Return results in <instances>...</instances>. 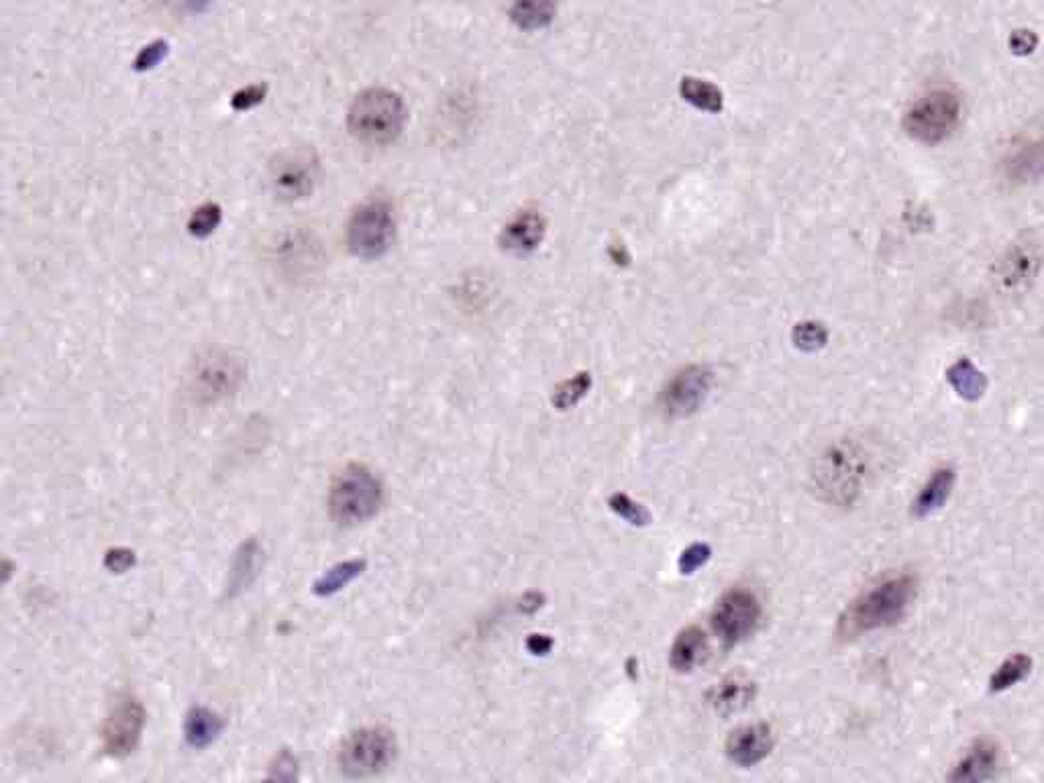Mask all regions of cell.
I'll return each instance as SVG.
<instances>
[{
  "label": "cell",
  "mask_w": 1044,
  "mask_h": 783,
  "mask_svg": "<svg viewBox=\"0 0 1044 783\" xmlns=\"http://www.w3.org/2000/svg\"><path fill=\"white\" fill-rule=\"evenodd\" d=\"M916 592L918 580L913 573L889 575L863 590L839 616L836 637L853 641L898 624L910 611Z\"/></svg>",
  "instance_id": "cell-1"
},
{
  "label": "cell",
  "mask_w": 1044,
  "mask_h": 783,
  "mask_svg": "<svg viewBox=\"0 0 1044 783\" xmlns=\"http://www.w3.org/2000/svg\"><path fill=\"white\" fill-rule=\"evenodd\" d=\"M869 467V455L860 441H836L816 459L812 472L814 491L829 505L848 508L860 500Z\"/></svg>",
  "instance_id": "cell-2"
},
{
  "label": "cell",
  "mask_w": 1044,
  "mask_h": 783,
  "mask_svg": "<svg viewBox=\"0 0 1044 783\" xmlns=\"http://www.w3.org/2000/svg\"><path fill=\"white\" fill-rule=\"evenodd\" d=\"M407 123V105L390 88H368L357 94L347 110V129L366 146H388L397 141Z\"/></svg>",
  "instance_id": "cell-3"
},
{
  "label": "cell",
  "mask_w": 1044,
  "mask_h": 783,
  "mask_svg": "<svg viewBox=\"0 0 1044 783\" xmlns=\"http://www.w3.org/2000/svg\"><path fill=\"white\" fill-rule=\"evenodd\" d=\"M383 500L382 482L370 467L345 465L329 488V512L341 527H356L378 515Z\"/></svg>",
  "instance_id": "cell-4"
},
{
  "label": "cell",
  "mask_w": 1044,
  "mask_h": 783,
  "mask_svg": "<svg viewBox=\"0 0 1044 783\" xmlns=\"http://www.w3.org/2000/svg\"><path fill=\"white\" fill-rule=\"evenodd\" d=\"M394 231L397 219L390 200H366L349 219L347 247L361 260H378L390 250Z\"/></svg>",
  "instance_id": "cell-5"
},
{
  "label": "cell",
  "mask_w": 1044,
  "mask_h": 783,
  "mask_svg": "<svg viewBox=\"0 0 1044 783\" xmlns=\"http://www.w3.org/2000/svg\"><path fill=\"white\" fill-rule=\"evenodd\" d=\"M961 120V98L952 91L939 88L920 96L906 110L904 131L920 144H940L951 137Z\"/></svg>",
  "instance_id": "cell-6"
},
{
  "label": "cell",
  "mask_w": 1044,
  "mask_h": 783,
  "mask_svg": "<svg viewBox=\"0 0 1044 783\" xmlns=\"http://www.w3.org/2000/svg\"><path fill=\"white\" fill-rule=\"evenodd\" d=\"M397 756L392 730L366 727L345 739L337 751V765L349 777H370L386 770Z\"/></svg>",
  "instance_id": "cell-7"
},
{
  "label": "cell",
  "mask_w": 1044,
  "mask_h": 783,
  "mask_svg": "<svg viewBox=\"0 0 1044 783\" xmlns=\"http://www.w3.org/2000/svg\"><path fill=\"white\" fill-rule=\"evenodd\" d=\"M318 170L320 166L313 147H291L272 161L270 184L280 200H303L315 192Z\"/></svg>",
  "instance_id": "cell-8"
},
{
  "label": "cell",
  "mask_w": 1044,
  "mask_h": 783,
  "mask_svg": "<svg viewBox=\"0 0 1044 783\" xmlns=\"http://www.w3.org/2000/svg\"><path fill=\"white\" fill-rule=\"evenodd\" d=\"M713 631L725 645L732 647L751 637L761 621V604L751 590L732 588L716 602L713 611Z\"/></svg>",
  "instance_id": "cell-9"
},
{
  "label": "cell",
  "mask_w": 1044,
  "mask_h": 783,
  "mask_svg": "<svg viewBox=\"0 0 1044 783\" xmlns=\"http://www.w3.org/2000/svg\"><path fill=\"white\" fill-rule=\"evenodd\" d=\"M146 727V710L135 696H120L106 717L101 737L103 751L113 759L131 755L141 741Z\"/></svg>",
  "instance_id": "cell-10"
},
{
  "label": "cell",
  "mask_w": 1044,
  "mask_h": 783,
  "mask_svg": "<svg viewBox=\"0 0 1044 783\" xmlns=\"http://www.w3.org/2000/svg\"><path fill=\"white\" fill-rule=\"evenodd\" d=\"M714 373L708 366H688L682 372L675 373L669 384L663 388L662 409L672 419H686L694 412L700 411L704 402L710 396Z\"/></svg>",
  "instance_id": "cell-11"
},
{
  "label": "cell",
  "mask_w": 1044,
  "mask_h": 783,
  "mask_svg": "<svg viewBox=\"0 0 1044 783\" xmlns=\"http://www.w3.org/2000/svg\"><path fill=\"white\" fill-rule=\"evenodd\" d=\"M1000 170L1010 187H1026L1044 176L1043 129H1026L1016 135L1005 147Z\"/></svg>",
  "instance_id": "cell-12"
},
{
  "label": "cell",
  "mask_w": 1044,
  "mask_h": 783,
  "mask_svg": "<svg viewBox=\"0 0 1044 783\" xmlns=\"http://www.w3.org/2000/svg\"><path fill=\"white\" fill-rule=\"evenodd\" d=\"M243 363L225 353L200 359L194 373V390L204 402H217L233 394L243 380Z\"/></svg>",
  "instance_id": "cell-13"
},
{
  "label": "cell",
  "mask_w": 1044,
  "mask_h": 783,
  "mask_svg": "<svg viewBox=\"0 0 1044 783\" xmlns=\"http://www.w3.org/2000/svg\"><path fill=\"white\" fill-rule=\"evenodd\" d=\"M773 732L767 724H745L732 730L727 741V755L739 768H753L761 763L773 749Z\"/></svg>",
  "instance_id": "cell-14"
},
{
  "label": "cell",
  "mask_w": 1044,
  "mask_h": 783,
  "mask_svg": "<svg viewBox=\"0 0 1044 783\" xmlns=\"http://www.w3.org/2000/svg\"><path fill=\"white\" fill-rule=\"evenodd\" d=\"M1002 765V753L998 744L990 741H979L973 744L959 763L952 768L951 782H988L998 773Z\"/></svg>",
  "instance_id": "cell-15"
},
{
  "label": "cell",
  "mask_w": 1044,
  "mask_h": 783,
  "mask_svg": "<svg viewBox=\"0 0 1044 783\" xmlns=\"http://www.w3.org/2000/svg\"><path fill=\"white\" fill-rule=\"evenodd\" d=\"M547 223L537 211H523L504 226L500 235L503 250L515 255H529L541 245Z\"/></svg>",
  "instance_id": "cell-16"
},
{
  "label": "cell",
  "mask_w": 1044,
  "mask_h": 783,
  "mask_svg": "<svg viewBox=\"0 0 1044 783\" xmlns=\"http://www.w3.org/2000/svg\"><path fill=\"white\" fill-rule=\"evenodd\" d=\"M955 482H957V472L951 465H942L939 469H935L932 476L926 479L925 486L918 491V496L914 498V517L926 518L939 512L940 508L949 502Z\"/></svg>",
  "instance_id": "cell-17"
},
{
  "label": "cell",
  "mask_w": 1044,
  "mask_h": 783,
  "mask_svg": "<svg viewBox=\"0 0 1044 783\" xmlns=\"http://www.w3.org/2000/svg\"><path fill=\"white\" fill-rule=\"evenodd\" d=\"M708 637L700 626H688L675 637L669 650V665L677 674H689L698 669L708 657Z\"/></svg>",
  "instance_id": "cell-18"
},
{
  "label": "cell",
  "mask_w": 1044,
  "mask_h": 783,
  "mask_svg": "<svg viewBox=\"0 0 1044 783\" xmlns=\"http://www.w3.org/2000/svg\"><path fill=\"white\" fill-rule=\"evenodd\" d=\"M757 686L747 676H728L710 691V703L718 715H735L753 702Z\"/></svg>",
  "instance_id": "cell-19"
},
{
  "label": "cell",
  "mask_w": 1044,
  "mask_h": 783,
  "mask_svg": "<svg viewBox=\"0 0 1044 783\" xmlns=\"http://www.w3.org/2000/svg\"><path fill=\"white\" fill-rule=\"evenodd\" d=\"M223 729H225L223 718L209 708L197 706L186 715L184 739L192 749H207L221 737Z\"/></svg>",
  "instance_id": "cell-20"
},
{
  "label": "cell",
  "mask_w": 1044,
  "mask_h": 783,
  "mask_svg": "<svg viewBox=\"0 0 1044 783\" xmlns=\"http://www.w3.org/2000/svg\"><path fill=\"white\" fill-rule=\"evenodd\" d=\"M557 0H515L508 17L523 31H539L556 21Z\"/></svg>",
  "instance_id": "cell-21"
},
{
  "label": "cell",
  "mask_w": 1044,
  "mask_h": 783,
  "mask_svg": "<svg viewBox=\"0 0 1044 783\" xmlns=\"http://www.w3.org/2000/svg\"><path fill=\"white\" fill-rule=\"evenodd\" d=\"M260 558H262V547L255 539L241 544L235 563H233V570L229 575L226 596H239L243 590H247L252 585L253 580L260 573Z\"/></svg>",
  "instance_id": "cell-22"
},
{
  "label": "cell",
  "mask_w": 1044,
  "mask_h": 783,
  "mask_svg": "<svg viewBox=\"0 0 1044 783\" xmlns=\"http://www.w3.org/2000/svg\"><path fill=\"white\" fill-rule=\"evenodd\" d=\"M947 380L957 396H961L969 402H976L981 399L988 390V380L981 370L973 366L971 359H957L951 368L947 370Z\"/></svg>",
  "instance_id": "cell-23"
},
{
  "label": "cell",
  "mask_w": 1044,
  "mask_h": 783,
  "mask_svg": "<svg viewBox=\"0 0 1044 783\" xmlns=\"http://www.w3.org/2000/svg\"><path fill=\"white\" fill-rule=\"evenodd\" d=\"M679 94L692 107L704 113H720L725 107V96L720 93V88L713 82L702 81V78H684L679 84Z\"/></svg>",
  "instance_id": "cell-24"
},
{
  "label": "cell",
  "mask_w": 1044,
  "mask_h": 783,
  "mask_svg": "<svg viewBox=\"0 0 1044 783\" xmlns=\"http://www.w3.org/2000/svg\"><path fill=\"white\" fill-rule=\"evenodd\" d=\"M1031 671L1032 659L1029 655H1024V653L1012 655L993 671V676L990 677V691L1000 694V691L1010 690V688L1019 686L1020 681H1024L1026 677L1031 676Z\"/></svg>",
  "instance_id": "cell-25"
},
{
  "label": "cell",
  "mask_w": 1044,
  "mask_h": 783,
  "mask_svg": "<svg viewBox=\"0 0 1044 783\" xmlns=\"http://www.w3.org/2000/svg\"><path fill=\"white\" fill-rule=\"evenodd\" d=\"M363 570H366V561H359V559L337 563L315 584V594L317 596H333L339 590H344L345 585L351 584Z\"/></svg>",
  "instance_id": "cell-26"
},
{
  "label": "cell",
  "mask_w": 1044,
  "mask_h": 783,
  "mask_svg": "<svg viewBox=\"0 0 1044 783\" xmlns=\"http://www.w3.org/2000/svg\"><path fill=\"white\" fill-rule=\"evenodd\" d=\"M590 388H592V375L588 372L576 373L573 378H569L568 382L557 385L553 392V406L557 411L573 409L590 392Z\"/></svg>",
  "instance_id": "cell-27"
},
{
  "label": "cell",
  "mask_w": 1044,
  "mask_h": 783,
  "mask_svg": "<svg viewBox=\"0 0 1044 783\" xmlns=\"http://www.w3.org/2000/svg\"><path fill=\"white\" fill-rule=\"evenodd\" d=\"M221 221H223L221 207L214 204V202H204V204H200L194 213L190 214L188 233L192 237L204 240V237H209L217 231V226L221 225Z\"/></svg>",
  "instance_id": "cell-28"
},
{
  "label": "cell",
  "mask_w": 1044,
  "mask_h": 783,
  "mask_svg": "<svg viewBox=\"0 0 1044 783\" xmlns=\"http://www.w3.org/2000/svg\"><path fill=\"white\" fill-rule=\"evenodd\" d=\"M610 510L616 515V517L622 518L624 522L633 525V527H647L651 522V512L643 505H639L636 500H633L631 496L626 494H612L609 498Z\"/></svg>",
  "instance_id": "cell-29"
},
{
  "label": "cell",
  "mask_w": 1044,
  "mask_h": 783,
  "mask_svg": "<svg viewBox=\"0 0 1044 783\" xmlns=\"http://www.w3.org/2000/svg\"><path fill=\"white\" fill-rule=\"evenodd\" d=\"M793 346L802 351H819L829 341V331L820 322H800L793 327Z\"/></svg>",
  "instance_id": "cell-30"
},
{
  "label": "cell",
  "mask_w": 1044,
  "mask_h": 783,
  "mask_svg": "<svg viewBox=\"0 0 1044 783\" xmlns=\"http://www.w3.org/2000/svg\"><path fill=\"white\" fill-rule=\"evenodd\" d=\"M710 558H713V549L708 544L694 543L689 544L688 549H684L677 565H679V571L684 575H692V573H696L700 568H704L710 561Z\"/></svg>",
  "instance_id": "cell-31"
},
{
  "label": "cell",
  "mask_w": 1044,
  "mask_h": 783,
  "mask_svg": "<svg viewBox=\"0 0 1044 783\" xmlns=\"http://www.w3.org/2000/svg\"><path fill=\"white\" fill-rule=\"evenodd\" d=\"M170 52V45L168 41L158 40L154 43L146 45L137 57H135V70L137 72H147V70H154V67L159 66V62L168 55Z\"/></svg>",
  "instance_id": "cell-32"
},
{
  "label": "cell",
  "mask_w": 1044,
  "mask_h": 783,
  "mask_svg": "<svg viewBox=\"0 0 1044 783\" xmlns=\"http://www.w3.org/2000/svg\"><path fill=\"white\" fill-rule=\"evenodd\" d=\"M265 98V86H260V84H253V86H247V88H241L239 93L233 94L231 98V105L238 110V113H243V110H252V108L262 105Z\"/></svg>",
  "instance_id": "cell-33"
},
{
  "label": "cell",
  "mask_w": 1044,
  "mask_h": 783,
  "mask_svg": "<svg viewBox=\"0 0 1044 783\" xmlns=\"http://www.w3.org/2000/svg\"><path fill=\"white\" fill-rule=\"evenodd\" d=\"M105 565L113 573H125L135 565V553L129 549H110L106 553Z\"/></svg>",
  "instance_id": "cell-34"
},
{
  "label": "cell",
  "mask_w": 1044,
  "mask_h": 783,
  "mask_svg": "<svg viewBox=\"0 0 1044 783\" xmlns=\"http://www.w3.org/2000/svg\"><path fill=\"white\" fill-rule=\"evenodd\" d=\"M527 649L532 655H547L549 650L553 649V638L547 637V635H529Z\"/></svg>",
  "instance_id": "cell-35"
},
{
  "label": "cell",
  "mask_w": 1044,
  "mask_h": 783,
  "mask_svg": "<svg viewBox=\"0 0 1044 783\" xmlns=\"http://www.w3.org/2000/svg\"><path fill=\"white\" fill-rule=\"evenodd\" d=\"M278 765L280 770H274L272 777L286 780V773H284V771H288V773H291V780L294 777V771H296V761H294V756L288 755V753H284V755L278 756Z\"/></svg>",
  "instance_id": "cell-36"
},
{
  "label": "cell",
  "mask_w": 1044,
  "mask_h": 783,
  "mask_svg": "<svg viewBox=\"0 0 1044 783\" xmlns=\"http://www.w3.org/2000/svg\"><path fill=\"white\" fill-rule=\"evenodd\" d=\"M182 2H184L190 11L199 13V11H204V9L211 4L212 0H182Z\"/></svg>",
  "instance_id": "cell-37"
}]
</instances>
